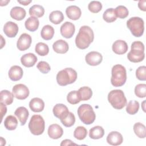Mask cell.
<instances>
[{"instance_id": "11", "label": "cell", "mask_w": 146, "mask_h": 146, "mask_svg": "<svg viewBox=\"0 0 146 146\" xmlns=\"http://www.w3.org/2000/svg\"><path fill=\"white\" fill-rule=\"evenodd\" d=\"M85 60L88 65L95 66L100 64L103 60V56L99 52L91 51L86 55Z\"/></svg>"}, {"instance_id": "8", "label": "cell", "mask_w": 146, "mask_h": 146, "mask_svg": "<svg viewBox=\"0 0 146 146\" xmlns=\"http://www.w3.org/2000/svg\"><path fill=\"white\" fill-rule=\"evenodd\" d=\"M45 122L43 117L39 115H34L29 123V128L34 135H40L44 131Z\"/></svg>"}, {"instance_id": "43", "label": "cell", "mask_w": 146, "mask_h": 146, "mask_svg": "<svg viewBox=\"0 0 146 146\" xmlns=\"http://www.w3.org/2000/svg\"><path fill=\"white\" fill-rule=\"evenodd\" d=\"M136 76L140 80H146V67L145 66H140L136 70Z\"/></svg>"}, {"instance_id": "44", "label": "cell", "mask_w": 146, "mask_h": 146, "mask_svg": "<svg viewBox=\"0 0 146 146\" xmlns=\"http://www.w3.org/2000/svg\"><path fill=\"white\" fill-rule=\"evenodd\" d=\"M37 68L43 74H47L51 70L49 64L45 61H40L37 64Z\"/></svg>"}, {"instance_id": "35", "label": "cell", "mask_w": 146, "mask_h": 146, "mask_svg": "<svg viewBox=\"0 0 146 146\" xmlns=\"http://www.w3.org/2000/svg\"><path fill=\"white\" fill-rule=\"evenodd\" d=\"M139 109V103L136 100H131L126 107V112L129 115L136 114Z\"/></svg>"}, {"instance_id": "31", "label": "cell", "mask_w": 146, "mask_h": 146, "mask_svg": "<svg viewBox=\"0 0 146 146\" xmlns=\"http://www.w3.org/2000/svg\"><path fill=\"white\" fill-rule=\"evenodd\" d=\"M29 13L31 17L40 18L44 14V9L41 5H34L30 7Z\"/></svg>"}, {"instance_id": "5", "label": "cell", "mask_w": 146, "mask_h": 146, "mask_svg": "<svg viewBox=\"0 0 146 146\" xmlns=\"http://www.w3.org/2000/svg\"><path fill=\"white\" fill-rule=\"evenodd\" d=\"M145 57L144 46L140 41H135L131 44V51L128 53V59L133 63H138L143 60Z\"/></svg>"}, {"instance_id": "2", "label": "cell", "mask_w": 146, "mask_h": 146, "mask_svg": "<svg viewBox=\"0 0 146 146\" xmlns=\"http://www.w3.org/2000/svg\"><path fill=\"white\" fill-rule=\"evenodd\" d=\"M111 83L114 87L123 86L127 80V72L125 68L121 64L113 66L111 70Z\"/></svg>"}, {"instance_id": "17", "label": "cell", "mask_w": 146, "mask_h": 146, "mask_svg": "<svg viewBox=\"0 0 146 146\" xmlns=\"http://www.w3.org/2000/svg\"><path fill=\"white\" fill-rule=\"evenodd\" d=\"M23 71L22 68L19 66H13L10 67L8 75L9 78L13 81L19 80L23 76Z\"/></svg>"}, {"instance_id": "10", "label": "cell", "mask_w": 146, "mask_h": 146, "mask_svg": "<svg viewBox=\"0 0 146 146\" xmlns=\"http://www.w3.org/2000/svg\"><path fill=\"white\" fill-rule=\"evenodd\" d=\"M31 42V36L27 33H23L21 35L18 39L17 47L20 51H25L30 47Z\"/></svg>"}, {"instance_id": "30", "label": "cell", "mask_w": 146, "mask_h": 146, "mask_svg": "<svg viewBox=\"0 0 146 146\" xmlns=\"http://www.w3.org/2000/svg\"><path fill=\"white\" fill-rule=\"evenodd\" d=\"M0 101L1 103H3L5 105H10L13 102L14 95L8 90H2L0 93Z\"/></svg>"}, {"instance_id": "41", "label": "cell", "mask_w": 146, "mask_h": 146, "mask_svg": "<svg viewBox=\"0 0 146 146\" xmlns=\"http://www.w3.org/2000/svg\"><path fill=\"white\" fill-rule=\"evenodd\" d=\"M88 9L91 12L93 13H98L102 9V3L97 1H91L88 5Z\"/></svg>"}, {"instance_id": "24", "label": "cell", "mask_w": 146, "mask_h": 146, "mask_svg": "<svg viewBox=\"0 0 146 146\" xmlns=\"http://www.w3.org/2000/svg\"><path fill=\"white\" fill-rule=\"evenodd\" d=\"M10 16L12 18L17 21H21L26 17V10L19 6H15L13 7L10 12Z\"/></svg>"}, {"instance_id": "20", "label": "cell", "mask_w": 146, "mask_h": 146, "mask_svg": "<svg viewBox=\"0 0 146 146\" xmlns=\"http://www.w3.org/2000/svg\"><path fill=\"white\" fill-rule=\"evenodd\" d=\"M66 13L68 18L75 21L80 18L82 11L77 6L71 5L66 8Z\"/></svg>"}, {"instance_id": "48", "label": "cell", "mask_w": 146, "mask_h": 146, "mask_svg": "<svg viewBox=\"0 0 146 146\" xmlns=\"http://www.w3.org/2000/svg\"><path fill=\"white\" fill-rule=\"evenodd\" d=\"M18 2L24 6H26V5H28L30 3H31V1H18Z\"/></svg>"}, {"instance_id": "21", "label": "cell", "mask_w": 146, "mask_h": 146, "mask_svg": "<svg viewBox=\"0 0 146 146\" xmlns=\"http://www.w3.org/2000/svg\"><path fill=\"white\" fill-rule=\"evenodd\" d=\"M14 115L18 118L21 125H24L29 116L28 110L25 107H19L16 109Z\"/></svg>"}, {"instance_id": "37", "label": "cell", "mask_w": 146, "mask_h": 146, "mask_svg": "<svg viewBox=\"0 0 146 146\" xmlns=\"http://www.w3.org/2000/svg\"><path fill=\"white\" fill-rule=\"evenodd\" d=\"M87 135V129L83 126L77 127L74 132V136L75 139L82 140L86 138Z\"/></svg>"}, {"instance_id": "40", "label": "cell", "mask_w": 146, "mask_h": 146, "mask_svg": "<svg viewBox=\"0 0 146 146\" xmlns=\"http://www.w3.org/2000/svg\"><path fill=\"white\" fill-rule=\"evenodd\" d=\"M67 102L71 104H76L80 102L77 91H72L70 92L67 96Z\"/></svg>"}, {"instance_id": "38", "label": "cell", "mask_w": 146, "mask_h": 146, "mask_svg": "<svg viewBox=\"0 0 146 146\" xmlns=\"http://www.w3.org/2000/svg\"><path fill=\"white\" fill-rule=\"evenodd\" d=\"M62 124L66 127H70L72 126L75 122V117L73 113L69 112L68 113L64 118L60 119Z\"/></svg>"}, {"instance_id": "16", "label": "cell", "mask_w": 146, "mask_h": 146, "mask_svg": "<svg viewBox=\"0 0 146 146\" xmlns=\"http://www.w3.org/2000/svg\"><path fill=\"white\" fill-rule=\"evenodd\" d=\"M112 48L113 51L118 55L125 54L128 48L127 43L123 40H117L112 44Z\"/></svg>"}, {"instance_id": "18", "label": "cell", "mask_w": 146, "mask_h": 146, "mask_svg": "<svg viewBox=\"0 0 146 146\" xmlns=\"http://www.w3.org/2000/svg\"><path fill=\"white\" fill-rule=\"evenodd\" d=\"M54 115L60 120L64 118L68 113L69 111L67 106L63 104H56L52 109Z\"/></svg>"}, {"instance_id": "7", "label": "cell", "mask_w": 146, "mask_h": 146, "mask_svg": "<svg viewBox=\"0 0 146 146\" xmlns=\"http://www.w3.org/2000/svg\"><path fill=\"white\" fill-rule=\"evenodd\" d=\"M127 26L134 36L140 37L144 33V23L140 17H133L129 18L127 21Z\"/></svg>"}, {"instance_id": "14", "label": "cell", "mask_w": 146, "mask_h": 146, "mask_svg": "<svg viewBox=\"0 0 146 146\" xmlns=\"http://www.w3.org/2000/svg\"><path fill=\"white\" fill-rule=\"evenodd\" d=\"M107 143L112 145H120L123 141V136L117 131H112L110 132L107 137Z\"/></svg>"}, {"instance_id": "22", "label": "cell", "mask_w": 146, "mask_h": 146, "mask_svg": "<svg viewBox=\"0 0 146 146\" xmlns=\"http://www.w3.org/2000/svg\"><path fill=\"white\" fill-rule=\"evenodd\" d=\"M29 107L33 112H40L42 111L44 108V103L40 98H34L30 100Z\"/></svg>"}, {"instance_id": "1", "label": "cell", "mask_w": 146, "mask_h": 146, "mask_svg": "<svg viewBox=\"0 0 146 146\" xmlns=\"http://www.w3.org/2000/svg\"><path fill=\"white\" fill-rule=\"evenodd\" d=\"M94 39V34L91 28L88 26H83L76 36L75 44L78 48L84 50L89 47Z\"/></svg>"}, {"instance_id": "39", "label": "cell", "mask_w": 146, "mask_h": 146, "mask_svg": "<svg viewBox=\"0 0 146 146\" xmlns=\"http://www.w3.org/2000/svg\"><path fill=\"white\" fill-rule=\"evenodd\" d=\"M115 13L116 15V17H118L121 19L125 18L128 15V10L127 8L122 5H119L117 6L115 9Z\"/></svg>"}, {"instance_id": "28", "label": "cell", "mask_w": 146, "mask_h": 146, "mask_svg": "<svg viewBox=\"0 0 146 146\" xmlns=\"http://www.w3.org/2000/svg\"><path fill=\"white\" fill-rule=\"evenodd\" d=\"M54 35V29L51 26L47 25L42 27L40 31V35L43 39L46 40H50L53 38Z\"/></svg>"}, {"instance_id": "49", "label": "cell", "mask_w": 146, "mask_h": 146, "mask_svg": "<svg viewBox=\"0 0 146 146\" xmlns=\"http://www.w3.org/2000/svg\"><path fill=\"white\" fill-rule=\"evenodd\" d=\"M143 111L145 112V108H144V103H145V101H144L143 102Z\"/></svg>"}, {"instance_id": "19", "label": "cell", "mask_w": 146, "mask_h": 146, "mask_svg": "<svg viewBox=\"0 0 146 146\" xmlns=\"http://www.w3.org/2000/svg\"><path fill=\"white\" fill-rule=\"evenodd\" d=\"M36 56L33 53H27L23 55L21 58V63L26 67H31L35 65L37 62Z\"/></svg>"}, {"instance_id": "29", "label": "cell", "mask_w": 146, "mask_h": 146, "mask_svg": "<svg viewBox=\"0 0 146 146\" xmlns=\"http://www.w3.org/2000/svg\"><path fill=\"white\" fill-rule=\"evenodd\" d=\"M18 125L17 119L13 115L7 116L4 121L5 127L10 131H13L16 129Z\"/></svg>"}, {"instance_id": "27", "label": "cell", "mask_w": 146, "mask_h": 146, "mask_svg": "<svg viewBox=\"0 0 146 146\" xmlns=\"http://www.w3.org/2000/svg\"><path fill=\"white\" fill-rule=\"evenodd\" d=\"M104 135V130L102 127L99 125L91 128L89 131V136L92 139H99Z\"/></svg>"}, {"instance_id": "23", "label": "cell", "mask_w": 146, "mask_h": 146, "mask_svg": "<svg viewBox=\"0 0 146 146\" xmlns=\"http://www.w3.org/2000/svg\"><path fill=\"white\" fill-rule=\"evenodd\" d=\"M52 48L55 52L59 54H64L68 50L69 46L68 43L63 39L55 41L52 44Z\"/></svg>"}, {"instance_id": "45", "label": "cell", "mask_w": 146, "mask_h": 146, "mask_svg": "<svg viewBox=\"0 0 146 146\" xmlns=\"http://www.w3.org/2000/svg\"><path fill=\"white\" fill-rule=\"evenodd\" d=\"M146 1L145 0H140L138 2V7L141 10H143L144 11H146Z\"/></svg>"}, {"instance_id": "6", "label": "cell", "mask_w": 146, "mask_h": 146, "mask_svg": "<svg viewBox=\"0 0 146 146\" xmlns=\"http://www.w3.org/2000/svg\"><path fill=\"white\" fill-rule=\"evenodd\" d=\"M80 120L85 124L89 125L94 123L96 114L91 105L83 104L80 105L77 111Z\"/></svg>"}, {"instance_id": "26", "label": "cell", "mask_w": 146, "mask_h": 146, "mask_svg": "<svg viewBox=\"0 0 146 146\" xmlns=\"http://www.w3.org/2000/svg\"><path fill=\"white\" fill-rule=\"evenodd\" d=\"M78 91V94L80 101H86L91 99L92 95L91 88L87 86L80 87Z\"/></svg>"}, {"instance_id": "3", "label": "cell", "mask_w": 146, "mask_h": 146, "mask_svg": "<svg viewBox=\"0 0 146 146\" xmlns=\"http://www.w3.org/2000/svg\"><path fill=\"white\" fill-rule=\"evenodd\" d=\"M77 79V72L72 68H66L59 71L56 75V82L61 86L74 83Z\"/></svg>"}, {"instance_id": "15", "label": "cell", "mask_w": 146, "mask_h": 146, "mask_svg": "<svg viewBox=\"0 0 146 146\" xmlns=\"http://www.w3.org/2000/svg\"><path fill=\"white\" fill-rule=\"evenodd\" d=\"M63 134L62 128L58 124H52L48 127V135L53 139H58L62 137Z\"/></svg>"}, {"instance_id": "42", "label": "cell", "mask_w": 146, "mask_h": 146, "mask_svg": "<svg viewBox=\"0 0 146 146\" xmlns=\"http://www.w3.org/2000/svg\"><path fill=\"white\" fill-rule=\"evenodd\" d=\"M135 94L139 98H145L146 96V84H139L136 85L135 88Z\"/></svg>"}, {"instance_id": "33", "label": "cell", "mask_w": 146, "mask_h": 146, "mask_svg": "<svg viewBox=\"0 0 146 146\" xmlns=\"http://www.w3.org/2000/svg\"><path fill=\"white\" fill-rule=\"evenodd\" d=\"M133 131L136 135L139 137L144 139L146 136L145 126L141 123H136L133 125Z\"/></svg>"}, {"instance_id": "34", "label": "cell", "mask_w": 146, "mask_h": 146, "mask_svg": "<svg viewBox=\"0 0 146 146\" xmlns=\"http://www.w3.org/2000/svg\"><path fill=\"white\" fill-rule=\"evenodd\" d=\"M103 18L106 22L108 23H111L115 21L117 19V17L115 14L114 9L113 8L107 9L103 13Z\"/></svg>"}, {"instance_id": "12", "label": "cell", "mask_w": 146, "mask_h": 146, "mask_svg": "<svg viewBox=\"0 0 146 146\" xmlns=\"http://www.w3.org/2000/svg\"><path fill=\"white\" fill-rule=\"evenodd\" d=\"M75 25L70 22H64L60 27V31L61 35L66 38H71L75 33Z\"/></svg>"}, {"instance_id": "9", "label": "cell", "mask_w": 146, "mask_h": 146, "mask_svg": "<svg viewBox=\"0 0 146 146\" xmlns=\"http://www.w3.org/2000/svg\"><path fill=\"white\" fill-rule=\"evenodd\" d=\"M13 94L17 99H26L29 95V90L28 87L23 84H18L15 85L12 89Z\"/></svg>"}, {"instance_id": "4", "label": "cell", "mask_w": 146, "mask_h": 146, "mask_svg": "<svg viewBox=\"0 0 146 146\" xmlns=\"http://www.w3.org/2000/svg\"><path fill=\"white\" fill-rule=\"evenodd\" d=\"M108 100L111 105L116 110H121L127 104V99L121 90L111 91L108 94Z\"/></svg>"}, {"instance_id": "46", "label": "cell", "mask_w": 146, "mask_h": 146, "mask_svg": "<svg viewBox=\"0 0 146 146\" xmlns=\"http://www.w3.org/2000/svg\"><path fill=\"white\" fill-rule=\"evenodd\" d=\"M0 105H1V114H2V117H1V121H2L3 115H5L7 112V108H6L5 104H4L2 103H1Z\"/></svg>"}, {"instance_id": "13", "label": "cell", "mask_w": 146, "mask_h": 146, "mask_svg": "<svg viewBox=\"0 0 146 146\" xmlns=\"http://www.w3.org/2000/svg\"><path fill=\"white\" fill-rule=\"evenodd\" d=\"M18 30L17 24L11 21L7 22L3 26V32L9 38L15 37L18 32Z\"/></svg>"}, {"instance_id": "36", "label": "cell", "mask_w": 146, "mask_h": 146, "mask_svg": "<svg viewBox=\"0 0 146 146\" xmlns=\"http://www.w3.org/2000/svg\"><path fill=\"white\" fill-rule=\"evenodd\" d=\"M35 51L40 56H46L48 54L49 48L47 44L39 42L35 46Z\"/></svg>"}, {"instance_id": "47", "label": "cell", "mask_w": 146, "mask_h": 146, "mask_svg": "<svg viewBox=\"0 0 146 146\" xmlns=\"http://www.w3.org/2000/svg\"><path fill=\"white\" fill-rule=\"evenodd\" d=\"M72 144H75L71 140H68V139L64 140L60 143V145H72Z\"/></svg>"}, {"instance_id": "32", "label": "cell", "mask_w": 146, "mask_h": 146, "mask_svg": "<svg viewBox=\"0 0 146 146\" xmlns=\"http://www.w3.org/2000/svg\"><path fill=\"white\" fill-rule=\"evenodd\" d=\"M63 14L59 10L53 11L49 15L50 21L55 25L59 24L63 21Z\"/></svg>"}, {"instance_id": "25", "label": "cell", "mask_w": 146, "mask_h": 146, "mask_svg": "<svg viewBox=\"0 0 146 146\" xmlns=\"http://www.w3.org/2000/svg\"><path fill=\"white\" fill-rule=\"evenodd\" d=\"M39 25V21L36 17H30L25 22V26L27 30L30 31H36Z\"/></svg>"}]
</instances>
